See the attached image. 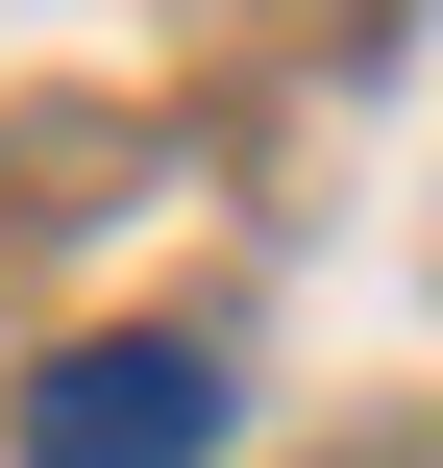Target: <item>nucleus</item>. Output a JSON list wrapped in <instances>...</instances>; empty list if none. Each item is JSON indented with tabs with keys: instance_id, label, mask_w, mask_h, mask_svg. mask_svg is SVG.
<instances>
[{
	"instance_id": "nucleus-1",
	"label": "nucleus",
	"mask_w": 443,
	"mask_h": 468,
	"mask_svg": "<svg viewBox=\"0 0 443 468\" xmlns=\"http://www.w3.org/2000/svg\"><path fill=\"white\" fill-rule=\"evenodd\" d=\"M25 468H222V346H173V321L49 346L25 370Z\"/></svg>"
}]
</instances>
